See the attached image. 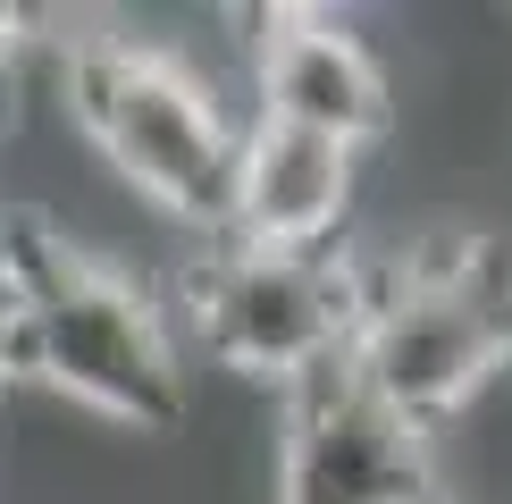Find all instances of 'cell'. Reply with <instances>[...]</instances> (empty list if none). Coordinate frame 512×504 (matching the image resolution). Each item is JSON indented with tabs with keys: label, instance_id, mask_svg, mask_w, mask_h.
I'll return each instance as SVG.
<instances>
[{
	"label": "cell",
	"instance_id": "cell-1",
	"mask_svg": "<svg viewBox=\"0 0 512 504\" xmlns=\"http://www.w3.org/2000/svg\"><path fill=\"white\" fill-rule=\"evenodd\" d=\"M0 269L26 294L17 345H9V387L17 378L51 387L143 437L185 420L177 320L135 269L84 252L68 219H51V210H0Z\"/></svg>",
	"mask_w": 512,
	"mask_h": 504
},
{
	"label": "cell",
	"instance_id": "cell-2",
	"mask_svg": "<svg viewBox=\"0 0 512 504\" xmlns=\"http://www.w3.org/2000/svg\"><path fill=\"white\" fill-rule=\"evenodd\" d=\"M59 93H68V118L93 143V160L135 202L194 227L202 244L227 236L252 118L227 110L219 76H202L185 51L143 34H76L59 51Z\"/></svg>",
	"mask_w": 512,
	"mask_h": 504
},
{
	"label": "cell",
	"instance_id": "cell-3",
	"mask_svg": "<svg viewBox=\"0 0 512 504\" xmlns=\"http://www.w3.org/2000/svg\"><path fill=\"white\" fill-rule=\"evenodd\" d=\"M345 362L429 429L471 420L512 378V236L445 227V236H412L395 261H378Z\"/></svg>",
	"mask_w": 512,
	"mask_h": 504
},
{
	"label": "cell",
	"instance_id": "cell-4",
	"mask_svg": "<svg viewBox=\"0 0 512 504\" xmlns=\"http://www.w3.org/2000/svg\"><path fill=\"white\" fill-rule=\"evenodd\" d=\"M370 286H378V261L361 244L261 252V244H227V236L202 244V261L177 278L185 328L202 336V353L236 378H261L269 404L353 353Z\"/></svg>",
	"mask_w": 512,
	"mask_h": 504
},
{
	"label": "cell",
	"instance_id": "cell-5",
	"mask_svg": "<svg viewBox=\"0 0 512 504\" xmlns=\"http://www.w3.org/2000/svg\"><path fill=\"white\" fill-rule=\"evenodd\" d=\"M269 504H471L454 488L445 429L395 412L353 362L269 404Z\"/></svg>",
	"mask_w": 512,
	"mask_h": 504
},
{
	"label": "cell",
	"instance_id": "cell-6",
	"mask_svg": "<svg viewBox=\"0 0 512 504\" xmlns=\"http://www.w3.org/2000/svg\"><path fill=\"white\" fill-rule=\"evenodd\" d=\"M244 101L252 118H277V126H303V135H336L353 152L395 135V76L387 59L370 51V34H353V17L336 9H244Z\"/></svg>",
	"mask_w": 512,
	"mask_h": 504
},
{
	"label": "cell",
	"instance_id": "cell-7",
	"mask_svg": "<svg viewBox=\"0 0 512 504\" xmlns=\"http://www.w3.org/2000/svg\"><path fill=\"white\" fill-rule=\"evenodd\" d=\"M361 160L336 135L252 118L244 126V168H236V210H227V244L261 252H328L353 244V202H361Z\"/></svg>",
	"mask_w": 512,
	"mask_h": 504
},
{
	"label": "cell",
	"instance_id": "cell-8",
	"mask_svg": "<svg viewBox=\"0 0 512 504\" xmlns=\"http://www.w3.org/2000/svg\"><path fill=\"white\" fill-rule=\"evenodd\" d=\"M17 110H26V42H17V51H0V135L17 126Z\"/></svg>",
	"mask_w": 512,
	"mask_h": 504
},
{
	"label": "cell",
	"instance_id": "cell-9",
	"mask_svg": "<svg viewBox=\"0 0 512 504\" xmlns=\"http://www.w3.org/2000/svg\"><path fill=\"white\" fill-rule=\"evenodd\" d=\"M17 311H26V294H17V278L0 269V387H9V345H17Z\"/></svg>",
	"mask_w": 512,
	"mask_h": 504
}]
</instances>
